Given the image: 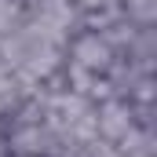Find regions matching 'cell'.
<instances>
[{"label":"cell","instance_id":"obj_1","mask_svg":"<svg viewBox=\"0 0 157 157\" xmlns=\"http://www.w3.org/2000/svg\"><path fill=\"white\" fill-rule=\"evenodd\" d=\"M62 55H66V62H73L80 70H88V73H106L110 70V62L117 59L113 51H110V44L99 37V33H91V29H77L73 37L66 40V48H62Z\"/></svg>","mask_w":157,"mask_h":157},{"label":"cell","instance_id":"obj_2","mask_svg":"<svg viewBox=\"0 0 157 157\" xmlns=\"http://www.w3.org/2000/svg\"><path fill=\"white\" fill-rule=\"evenodd\" d=\"M132 128H135V113H132V102H128V99L110 95V99L95 102V132H99L102 139L117 143V139H124Z\"/></svg>","mask_w":157,"mask_h":157},{"label":"cell","instance_id":"obj_3","mask_svg":"<svg viewBox=\"0 0 157 157\" xmlns=\"http://www.w3.org/2000/svg\"><path fill=\"white\" fill-rule=\"evenodd\" d=\"M117 59H128L139 73H154V66H157V26H135V37L128 44V51L117 55Z\"/></svg>","mask_w":157,"mask_h":157},{"label":"cell","instance_id":"obj_4","mask_svg":"<svg viewBox=\"0 0 157 157\" xmlns=\"http://www.w3.org/2000/svg\"><path fill=\"white\" fill-rule=\"evenodd\" d=\"M121 15L132 26H157V0H121Z\"/></svg>","mask_w":157,"mask_h":157},{"label":"cell","instance_id":"obj_5","mask_svg":"<svg viewBox=\"0 0 157 157\" xmlns=\"http://www.w3.org/2000/svg\"><path fill=\"white\" fill-rule=\"evenodd\" d=\"M22 15H26L22 0H0V37H7V33L22 22Z\"/></svg>","mask_w":157,"mask_h":157},{"label":"cell","instance_id":"obj_6","mask_svg":"<svg viewBox=\"0 0 157 157\" xmlns=\"http://www.w3.org/2000/svg\"><path fill=\"white\" fill-rule=\"evenodd\" d=\"M80 157H121V154H117V143L95 135V139H88V143L80 146Z\"/></svg>","mask_w":157,"mask_h":157},{"label":"cell","instance_id":"obj_7","mask_svg":"<svg viewBox=\"0 0 157 157\" xmlns=\"http://www.w3.org/2000/svg\"><path fill=\"white\" fill-rule=\"evenodd\" d=\"M0 157H11L7 154V132H4V124H0Z\"/></svg>","mask_w":157,"mask_h":157},{"label":"cell","instance_id":"obj_8","mask_svg":"<svg viewBox=\"0 0 157 157\" xmlns=\"http://www.w3.org/2000/svg\"><path fill=\"white\" fill-rule=\"evenodd\" d=\"M0 66H4V59H0Z\"/></svg>","mask_w":157,"mask_h":157}]
</instances>
